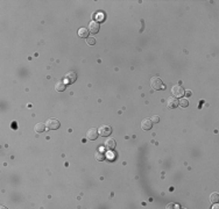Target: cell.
Listing matches in <instances>:
<instances>
[{"mask_svg": "<svg viewBox=\"0 0 219 209\" xmlns=\"http://www.w3.org/2000/svg\"><path fill=\"white\" fill-rule=\"evenodd\" d=\"M150 87L153 90H155V91H160V90H163L164 85L162 83V80L159 77H153L150 79Z\"/></svg>", "mask_w": 219, "mask_h": 209, "instance_id": "obj_1", "label": "cell"}, {"mask_svg": "<svg viewBox=\"0 0 219 209\" xmlns=\"http://www.w3.org/2000/svg\"><path fill=\"white\" fill-rule=\"evenodd\" d=\"M45 127L49 129V130H57L60 127H61V123L58 120H56L54 117L51 119H48L47 122H45Z\"/></svg>", "mask_w": 219, "mask_h": 209, "instance_id": "obj_2", "label": "cell"}, {"mask_svg": "<svg viewBox=\"0 0 219 209\" xmlns=\"http://www.w3.org/2000/svg\"><path fill=\"white\" fill-rule=\"evenodd\" d=\"M98 133L100 136H103V137H107V136L111 135V133H112V128L110 127V125H100V128L98 129Z\"/></svg>", "mask_w": 219, "mask_h": 209, "instance_id": "obj_3", "label": "cell"}, {"mask_svg": "<svg viewBox=\"0 0 219 209\" xmlns=\"http://www.w3.org/2000/svg\"><path fill=\"white\" fill-rule=\"evenodd\" d=\"M171 93L175 98H182L184 95V88L180 85H176V86H173L171 88Z\"/></svg>", "mask_w": 219, "mask_h": 209, "instance_id": "obj_4", "label": "cell"}, {"mask_svg": "<svg viewBox=\"0 0 219 209\" xmlns=\"http://www.w3.org/2000/svg\"><path fill=\"white\" fill-rule=\"evenodd\" d=\"M99 136V133H98V129H96V128H91V129H89L88 133H86V138L90 139V141H95V139H97Z\"/></svg>", "mask_w": 219, "mask_h": 209, "instance_id": "obj_5", "label": "cell"}, {"mask_svg": "<svg viewBox=\"0 0 219 209\" xmlns=\"http://www.w3.org/2000/svg\"><path fill=\"white\" fill-rule=\"evenodd\" d=\"M100 28V24H99L98 21H91L90 24H89V31H91L92 34H97Z\"/></svg>", "mask_w": 219, "mask_h": 209, "instance_id": "obj_6", "label": "cell"}, {"mask_svg": "<svg viewBox=\"0 0 219 209\" xmlns=\"http://www.w3.org/2000/svg\"><path fill=\"white\" fill-rule=\"evenodd\" d=\"M152 127H153V122H152L150 119H143L142 121H141V129L145 130V131L150 130Z\"/></svg>", "mask_w": 219, "mask_h": 209, "instance_id": "obj_7", "label": "cell"}, {"mask_svg": "<svg viewBox=\"0 0 219 209\" xmlns=\"http://www.w3.org/2000/svg\"><path fill=\"white\" fill-rule=\"evenodd\" d=\"M178 106V101H177V99H176L175 96H170V98H168V100H167V107L169 108V109H174Z\"/></svg>", "mask_w": 219, "mask_h": 209, "instance_id": "obj_8", "label": "cell"}, {"mask_svg": "<svg viewBox=\"0 0 219 209\" xmlns=\"http://www.w3.org/2000/svg\"><path fill=\"white\" fill-rule=\"evenodd\" d=\"M115 146H117V143H115V139L114 138H109L107 141H105V147L107 150H110V151L114 150Z\"/></svg>", "mask_w": 219, "mask_h": 209, "instance_id": "obj_9", "label": "cell"}, {"mask_svg": "<svg viewBox=\"0 0 219 209\" xmlns=\"http://www.w3.org/2000/svg\"><path fill=\"white\" fill-rule=\"evenodd\" d=\"M76 79H77V74H76V72H74V71H70V72L66 76V80L69 84L75 83V82H76Z\"/></svg>", "mask_w": 219, "mask_h": 209, "instance_id": "obj_10", "label": "cell"}, {"mask_svg": "<svg viewBox=\"0 0 219 209\" xmlns=\"http://www.w3.org/2000/svg\"><path fill=\"white\" fill-rule=\"evenodd\" d=\"M66 85L63 80L57 82L56 85H55V90H56L57 92H63V91H66Z\"/></svg>", "mask_w": 219, "mask_h": 209, "instance_id": "obj_11", "label": "cell"}, {"mask_svg": "<svg viewBox=\"0 0 219 209\" xmlns=\"http://www.w3.org/2000/svg\"><path fill=\"white\" fill-rule=\"evenodd\" d=\"M45 128H47V127L44 125V123H42V122H39V123H36V125H35L34 130H35V133H37V134H42V133H44Z\"/></svg>", "mask_w": 219, "mask_h": 209, "instance_id": "obj_12", "label": "cell"}, {"mask_svg": "<svg viewBox=\"0 0 219 209\" xmlns=\"http://www.w3.org/2000/svg\"><path fill=\"white\" fill-rule=\"evenodd\" d=\"M89 29L86 28H80V29H78V36L79 37H82V39H88L89 37Z\"/></svg>", "mask_w": 219, "mask_h": 209, "instance_id": "obj_13", "label": "cell"}, {"mask_svg": "<svg viewBox=\"0 0 219 209\" xmlns=\"http://www.w3.org/2000/svg\"><path fill=\"white\" fill-rule=\"evenodd\" d=\"M210 201H211V203H218L219 202V194L217 192H215V193H212L211 195H210Z\"/></svg>", "mask_w": 219, "mask_h": 209, "instance_id": "obj_14", "label": "cell"}, {"mask_svg": "<svg viewBox=\"0 0 219 209\" xmlns=\"http://www.w3.org/2000/svg\"><path fill=\"white\" fill-rule=\"evenodd\" d=\"M95 158H96V160H98V162H101V160H104V158H105V155H104L103 152H100V151H97V152H96V155H95Z\"/></svg>", "mask_w": 219, "mask_h": 209, "instance_id": "obj_15", "label": "cell"}, {"mask_svg": "<svg viewBox=\"0 0 219 209\" xmlns=\"http://www.w3.org/2000/svg\"><path fill=\"white\" fill-rule=\"evenodd\" d=\"M178 105H180V106H182L183 108H185V107L189 106V101H188L186 99H181V100H180V102H178Z\"/></svg>", "mask_w": 219, "mask_h": 209, "instance_id": "obj_16", "label": "cell"}, {"mask_svg": "<svg viewBox=\"0 0 219 209\" xmlns=\"http://www.w3.org/2000/svg\"><path fill=\"white\" fill-rule=\"evenodd\" d=\"M86 43H88L89 45H95V44H96V39H93V37H88V39H86Z\"/></svg>", "mask_w": 219, "mask_h": 209, "instance_id": "obj_17", "label": "cell"}, {"mask_svg": "<svg viewBox=\"0 0 219 209\" xmlns=\"http://www.w3.org/2000/svg\"><path fill=\"white\" fill-rule=\"evenodd\" d=\"M150 120H152V122H153V123H159V122H160V117H159L157 115H154Z\"/></svg>", "mask_w": 219, "mask_h": 209, "instance_id": "obj_18", "label": "cell"}]
</instances>
